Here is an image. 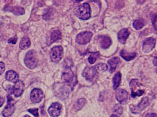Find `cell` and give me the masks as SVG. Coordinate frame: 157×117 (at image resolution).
Returning a JSON list of instances; mask_svg holds the SVG:
<instances>
[{"label":"cell","mask_w":157,"mask_h":117,"mask_svg":"<svg viewBox=\"0 0 157 117\" xmlns=\"http://www.w3.org/2000/svg\"><path fill=\"white\" fill-rule=\"evenodd\" d=\"M93 34L90 32H84L77 35L76 41L79 45H86L90 41Z\"/></svg>","instance_id":"cell-9"},{"label":"cell","mask_w":157,"mask_h":117,"mask_svg":"<svg viewBox=\"0 0 157 117\" xmlns=\"http://www.w3.org/2000/svg\"><path fill=\"white\" fill-rule=\"evenodd\" d=\"M24 117H31L29 116L28 115H26Z\"/></svg>","instance_id":"cell-38"},{"label":"cell","mask_w":157,"mask_h":117,"mask_svg":"<svg viewBox=\"0 0 157 117\" xmlns=\"http://www.w3.org/2000/svg\"><path fill=\"white\" fill-rule=\"evenodd\" d=\"M63 48L61 46H55L51 50L50 57L52 61L58 63L63 57Z\"/></svg>","instance_id":"cell-4"},{"label":"cell","mask_w":157,"mask_h":117,"mask_svg":"<svg viewBox=\"0 0 157 117\" xmlns=\"http://www.w3.org/2000/svg\"><path fill=\"white\" fill-rule=\"evenodd\" d=\"M144 26V23L142 19H137L135 20L133 24V27L136 30L142 29Z\"/></svg>","instance_id":"cell-25"},{"label":"cell","mask_w":157,"mask_h":117,"mask_svg":"<svg viewBox=\"0 0 157 117\" xmlns=\"http://www.w3.org/2000/svg\"><path fill=\"white\" fill-rule=\"evenodd\" d=\"M17 41V37H13L10 38V39L8 40V43H9V44L15 45V44H16Z\"/></svg>","instance_id":"cell-33"},{"label":"cell","mask_w":157,"mask_h":117,"mask_svg":"<svg viewBox=\"0 0 157 117\" xmlns=\"http://www.w3.org/2000/svg\"><path fill=\"white\" fill-rule=\"evenodd\" d=\"M156 43V40L154 38H148L145 39L143 42V51L146 53L151 52L155 47Z\"/></svg>","instance_id":"cell-8"},{"label":"cell","mask_w":157,"mask_h":117,"mask_svg":"<svg viewBox=\"0 0 157 117\" xmlns=\"http://www.w3.org/2000/svg\"><path fill=\"white\" fill-rule=\"evenodd\" d=\"M121 80V72H118L113 76V88L114 90H116L119 87Z\"/></svg>","instance_id":"cell-23"},{"label":"cell","mask_w":157,"mask_h":117,"mask_svg":"<svg viewBox=\"0 0 157 117\" xmlns=\"http://www.w3.org/2000/svg\"><path fill=\"white\" fill-rule=\"evenodd\" d=\"M97 72H98V71L95 66L94 67H86L83 71L82 75L87 80L91 81L97 75Z\"/></svg>","instance_id":"cell-11"},{"label":"cell","mask_w":157,"mask_h":117,"mask_svg":"<svg viewBox=\"0 0 157 117\" xmlns=\"http://www.w3.org/2000/svg\"><path fill=\"white\" fill-rule=\"evenodd\" d=\"M25 63L27 67L29 69H33L37 66V59L35 51L30 50L27 52L25 57Z\"/></svg>","instance_id":"cell-3"},{"label":"cell","mask_w":157,"mask_h":117,"mask_svg":"<svg viewBox=\"0 0 157 117\" xmlns=\"http://www.w3.org/2000/svg\"><path fill=\"white\" fill-rule=\"evenodd\" d=\"M25 90V85L22 81H18L14 86V95L16 97L21 96Z\"/></svg>","instance_id":"cell-16"},{"label":"cell","mask_w":157,"mask_h":117,"mask_svg":"<svg viewBox=\"0 0 157 117\" xmlns=\"http://www.w3.org/2000/svg\"><path fill=\"white\" fill-rule=\"evenodd\" d=\"M100 57V53L99 52H94L92 53L90 56L88 58L89 62L90 64H93L97 60V59L99 58Z\"/></svg>","instance_id":"cell-26"},{"label":"cell","mask_w":157,"mask_h":117,"mask_svg":"<svg viewBox=\"0 0 157 117\" xmlns=\"http://www.w3.org/2000/svg\"><path fill=\"white\" fill-rule=\"evenodd\" d=\"M153 64L155 66H157V57H155L153 60Z\"/></svg>","instance_id":"cell-36"},{"label":"cell","mask_w":157,"mask_h":117,"mask_svg":"<svg viewBox=\"0 0 157 117\" xmlns=\"http://www.w3.org/2000/svg\"><path fill=\"white\" fill-rule=\"evenodd\" d=\"M15 111L14 101L12 97L8 95L7 96V104L4 109L2 115L5 117H10L13 114Z\"/></svg>","instance_id":"cell-5"},{"label":"cell","mask_w":157,"mask_h":117,"mask_svg":"<svg viewBox=\"0 0 157 117\" xmlns=\"http://www.w3.org/2000/svg\"><path fill=\"white\" fill-rule=\"evenodd\" d=\"M5 70V64L3 62H0V75H2Z\"/></svg>","instance_id":"cell-32"},{"label":"cell","mask_w":157,"mask_h":117,"mask_svg":"<svg viewBox=\"0 0 157 117\" xmlns=\"http://www.w3.org/2000/svg\"><path fill=\"white\" fill-rule=\"evenodd\" d=\"M85 103H86L85 99H84V98H81V99H79L76 102L75 107L77 110H80L84 106Z\"/></svg>","instance_id":"cell-28"},{"label":"cell","mask_w":157,"mask_h":117,"mask_svg":"<svg viewBox=\"0 0 157 117\" xmlns=\"http://www.w3.org/2000/svg\"><path fill=\"white\" fill-rule=\"evenodd\" d=\"M115 94L116 99L120 104H126L128 98V93L126 90L121 88L116 90Z\"/></svg>","instance_id":"cell-10"},{"label":"cell","mask_w":157,"mask_h":117,"mask_svg":"<svg viewBox=\"0 0 157 117\" xmlns=\"http://www.w3.org/2000/svg\"><path fill=\"white\" fill-rule=\"evenodd\" d=\"M111 40L109 37L103 36L100 38L101 47L102 49L108 48L111 46Z\"/></svg>","instance_id":"cell-20"},{"label":"cell","mask_w":157,"mask_h":117,"mask_svg":"<svg viewBox=\"0 0 157 117\" xmlns=\"http://www.w3.org/2000/svg\"><path fill=\"white\" fill-rule=\"evenodd\" d=\"M120 62V59L118 57H114L113 58L110 59L108 61V63L109 64L110 69V71L112 73L115 71L116 69V67L118 64Z\"/></svg>","instance_id":"cell-21"},{"label":"cell","mask_w":157,"mask_h":117,"mask_svg":"<svg viewBox=\"0 0 157 117\" xmlns=\"http://www.w3.org/2000/svg\"><path fill=\"white\" fill-rule=\"evenodd\" d=\"M75 14L79 19H88L90 16V8L89 4L85 3L79 5L76 9Z\"/></svg>","instance_id":"cell-1"},{"label":"cell","mask_w":157,"mask_h":117,"mask_svg":"<svg viewBox=\"0 0 157 117\" xmlns=\"http://www.w3.org/2000/svg\"><path fill=\"white\" fill-rule=\"evenodd\" d=\"M28 112L34 115L36 117H39L38 109V108H32V109H29Z\"/></svg>","instance_id":"cell-31"},{"label":"cell","mask_w":157,"mask_h":117,"mask_svg":"<svg viewBox=\"0 0 157 117\" xmlns=\"http://www.w3.org/2000/svg\"><path fill=\"white\" fill-rule=\"evenodd\" d=\"M5 99L2 97H0V107L2 106L4 103Z\"/></svg>","instance_id":"cell-35"},{"label":"cell","mask_w":157,"mask_h":117,"mask_svg":"<svg viewBox=\"0 0 157 117\" xmlns=\"http://www.w3.org/2000/svg\"><path fill=\"white\" fill-rule=\"evenodd\" d=\"M31 43L28 37H24L21 39L19 44V47L21 49L25 50L30 47Z\"/></svg>","instance_id":"cell-22"},{"label":"cell","mask_w":157,"mask_h":117,"mask_svg":"<svg viewBox=\"0 0 157 117\" xmlns=\"http://www.w3.org/2000/svg\"><path fill=\"white\" fill-rule=\"evenodd\" d=\"M95 67H96L97 71L99 72L105 71L108 69L107 64L102 63L98 64L97 65H95Z\"/></svg>","instance_id":"cell-27"},{"label":"cell","mask_w":157,"mask_h":117,"mask_svg":"<svg viewBox=\"0 0 157 117\" xmlns=\"http://www.w3.org/2000/svg\"><path fill=\"white\" fill-rule=\"evenodd\" d=\"M62 34L60 31L59 30L53 31L51 35V43H54L61 38Z\"/></svg>","instance_id":"cell-24"},{"label":"cell","mask_w":157,"mask_h":117,"mask_svg":"<svg viewBox=\"0 0 157 117\" xmlns=\"http://www.w3.org/2000/svg\"><path fill=\"white\" fill-rule=\"evenodd\" d=\"M130 32L127 28H123L118 34V38L120 43L124 45L130 35Z\"/></svg>","instance_id":"cell-17"},{"label":"cell","mask_w":157,"mask_h":117,"mask_svg":"<svg viewBox=\"0 0 157 117\" xmlns=\"http://www.w3.org/2000/svg\"><path fill=\"white\" fill-rule=\"evenodd\" d=\"M62 79L66 83H70L73 80L74 75L71 67H65L62 74Z\"/></svg>","instance_id":"cell-15"},{"label":"cell","mask_w":157,"mask_h":117,"mask_svg":"<svg viewBox=\"0 0 157 117\" xmlns=\"http://www.w3.org/2000/svg\"><path fill=\"white\" fill-rule=\"evenodd\" d=\"M120 55L125 60L130 61L133 60L136 57V54L135 52L128 53L125 50H122L121 51Z\"/></svg>","instance_id":"cell-19"},{"label":"cell","mask_w":157,"mask_h":117,"mask_svg":"<svg viewBox=\"0 0 157 117\" xmlns=\"http://www.w3.org/2000/svg\"><path fill=\"white\" fill-rule=\"evenodd\" d=\"M130 86L132 91V97L135 98L136 97H140L144 93V91L141 89L142 84L137 79H133L130 82Z\"/></svg>","instance_id":"cell-2"},{"label":"cell","mask_w":157,"mask_h":117,"mask_svg":"<svg viewBox=\"0 0 157 117\" xmlns=\"http://www.w3.org/2000/svg\"><path fill=\"white\" fill-rule=\"evenodd\" d=\"M6 92H7V93L9 95H12V94H13L14 93V86L10 85H8L6 86Z\"/></svg>","instance_id":"cell-30"},{"label":"cell","mask_w":157,"mask_h":117,"mask_svg":"<svg viewBox=\"0 0 157 117\" xmlns=\"http://www.w3.org/2000/svg\"><path fill=\"white\" fill-rule=\"evenodd\" d=\"M149 98L147 97H145L143 99L140 104L137 105L130 106V108L132 113L134 114H139L142 112L149 105Z\"/></svg>","instance_id":"cell-6"},{"label":"cell","mask_w":157,"mask_h":117,"mask_svg":"<svg viewBox=\"0 0 157 117\" xmlns=\"http://www.w3.org/2000/svg\"><path fill=\"white\" fill-rule=\"evenodd\" d=\"M145 117H157V115L155 113H148L146 115Z\"/></svg>","instance_id":"cell-34"},{"label":"cell","mask_w":157,"mask_h":117,"mask_svg":"<svg viewBox=\"0 0 157 117\" xmlns=\"http://www.w3.org/2000/svg\"><path fill=\"white\" fill-rule=\"evenodd\" d=\"M110 117H118V116L116 115H112Z\"/></svg>","instance_id":"cell-37"},{"label":"cell","mask_w":157,"mask_h":117,"mask_svg":"<svg viewBox=\"0 0 157 117\" xmlns=\"http://www.w3.org/2000/svg\"><path fill=\"white\" fill-rule=\"evenodd\" d=\"M4 10L6 12H11L16 16L22 15L25 13V10L24 8L19 6H5Z\"/></svg>","instance_id":"cell-14"},{"label":"cell","mask_w":157,"mask_h":117,"mask_svg":"<svg viewBox=\"0 0 157 117\" xmlns=\"http://www.w3.org/2000/svg\"><path fill=\"white\" fill-rule=\"evenodd\" d=\"M30 100L33 103H39L42 100L43 93L42 90L35 88L30 93Z\"/></svg>","instance_id":"cell-12"},{"label":"cell","mask_w":157,"mask_h":117,"mask_svg":"<svg viewBox=\"0 0 157 117\" xmlns=\"http://www.w3.org/2000/svg\"><path fill=\"white\" fill-rule=\"evenodd\" d=\"M62 105L59 103H54L48 108L49 114L52 117H58L60 115Z\"/></svg>","instance_id":"cell-13"},{"label":"cell","mask_w":157,"mask_h":117,"mask_svg":"<svg viewBox=\"0 0 157 117\" xmlns=\"http://www.w3.org/2000/svg\"><path fill=\"white\" fill-rule=\"evenodd\" d=\"M57 96L62 99H65L69 96V88L66 84L57 85V89L55 91Z\"/></svg>","instance_id":"cell-7"},{"label":"cell","mask_w":157,"mask_h":117,"mask_svg":"<svg viewBox=\"0 0 157 117\" xmlns=\"http://www.w3.org/2000/svg\"><path fill=\"white\" fill-rule=\"evenodd\" d=\"M5 78L7 81L16 83L18 81L19 76L15 71L10 70L6 72L5 75Z\"/></svg>","instance_id":"cell-18"},{"label":"cell","mask_w":157,"mask_h":117,"mask_svg":"<svg viewBox=\"0 0 157 117\" xmlns=\"http://www.w3.org/2000/svg\"><path fill=\"white\" fill-rule=\"evenodd\" d=\"M113 112L118 115H121L123 113V108L119 104L116 105L113 108Z\"/></svg>","instance_id":"cell-29"}]
</instances>
